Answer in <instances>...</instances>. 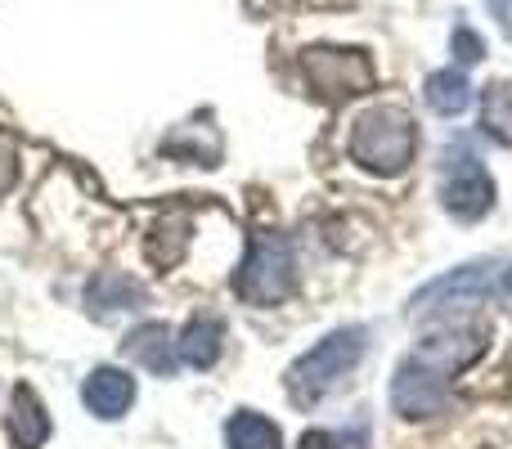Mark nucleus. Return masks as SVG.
Instances as JSON below:
<instances>
[{"label":"nucleus","instance_id":"10","mask_svg":"<svg viewBox=\"0 0 512 449\" xmlns=\"http://www.w3.org/2000/svg\"><path fill=\"white\" fill-rule=\"evenodd\" d=\"M122 355L131 364H140V369H149V373H158V378H176V369H180V351H176V333H171L167 324H140V328H131L126 333V342H122Z\"/></svg>","mask_w":512,"mask_h":449},{"label":"nucleus","instance_id":"4","mask_svg":"<svg viewBox=\"0 0 512 449\" xmlns=\"http://www.w3.org/2000/svg\"><path fill=\"white\" fill-rule=\"evenodd\" d=\"M499 274H504V261H472V265H459V270L441 274V279L423 283L409 301V319H454V315H468L477 310L490 292L499 288Z\"/></svg>","mask_w":512,"mask_h":449},{"label":"nucleus","instance_id":"20","mask_svg":"<svg viewBox=\"0 0 512 449\" xmlns=\"http://www.w3.org/2000/svg\"><path fill=\"white\" fill-rule=\"evenodd\" d=\"M499 292L512 297V265H504V274H499Z\"/></svg>","mask_w":512,"mask_h":449},{"label":"nucleus","instance_id":"3","mask_svg":"<svg viewBox=\"0 0 512 449\" xmlns=\"http://www.w3.org/2000/svg\"><path fill=\"white\" fill-rule=\"evenodd\" d=\"M292 288H297V256H292V243L283 234H274V229L252 234L239 274H234V297L265 310V306L288 301Z\"/></svg>","mask_w":512,"mask_h":449},{"label":"nucleus","instance_id":"9","mask_svg":"<svg viewBox=\"0 0 512 449\" xmlns=\"http://www.w3.org/2000/svg\"><path fill=\"white\" fill-rule=\"evenodd\" d=\"M149 306V288L140 279H131L126 270H99L95 279L86 283V310L95 319H113L126 315V310Z\"/></svg>","mask_w":512,"mask_h":449},{"label":"nucleus","instance_id":"16","mask_svg":"<svg viewBox=\"0 0 512 449\" xmlns=\"http://www.w3.org/2000/svg\"><path fill=\"white\" fill-rule=\"evenodd\" d=\"M481 131H486V140L512 149V86L508 81H495L481 95Z\"/></svg>","mask_w":512,"mask_h":449},{"label":"nucleus","instance_id":"2","mask_svg":"<svg viewBox=\"0 0 512 449\" xmlns=\"http://www.w3.org/2000/svg\"><path fill=\"white\" fill-rule=\"evenodd\" d=\"M364 346H369V333H364L360 324L333 328L328 337H319V342L288 369V378H283L288 382L292 405H301V409L319 405V400H324L328 391H333L337 382L364 360Z\"/></svg>","mask_w":512,"mask_h":449},{"label":"nucleus","instance_id":"19","mask_svg":"<svg viewBox=\"0 0 512 449\" xmlns=\"http://www.w3.org/2000/svg\"><path fill=\"white\" fill-rule=\"evenodd\" d=\"M486 5H490V14H495V23L512 36V0H486Z\"/></svg>","mask_w":512,"mask_h":449},{"label":"nucleus","instance_id":"18","mask_svg":"<svg viewBox=\"0 0 512 449\" xmlns=\"http://www.w3.org/2000/svg\"><path fill=\"white\" fill-rule=\"evenodd\" d=\"M297 449H346V445H342V436H333V432H306Z\"/></svg>","mask_w":512,"mask_h":449},{"label":"nucleus","instance_id":"17","mask_svg":"<svg viewBox=\"0 0 512 449\" xmlns=\"http://www.w3.org/2000/svg\"><path fill=\"white\" fill-rule=\"evenodd\" d=\"M481 54H486V45H481V36L472 32L468 23H459L454 27V59L468 68V63H481Z\"/></svg>","mask_w":512,"mask_h":449},{"label":"nucleus","instance_id":"11","mask_svg":"<svg viewBox=\"0 0 512 449\" xmlns=\"http://www.w3.org/2000/svg\"><path fill=\"white\" fill-rule=\"evenodd\" d=\"M81 400H86V409L95 418L113 423V418H122L126 409L135 405V378L126 369L104 364V369H95L86 382H81Z\"/></svg>","mask_w":512,"mask_h":449},{"label":"nucleus","instance_id":"5","mask_svg":"<svg viewBox=\"0 0 512 449\" xmlns=\"http://www.w3.org/2000/svg\"><path fill=\"white\" fill-rule=\"evenodd\" d=\"M441 207L454 221H481L495 207V180H490L486 162L472 149H445L441 167Z\"/></svg>","mask_w":512,"mask_h":449},{"label":"nucleus","instance_id":"15","mask_svg":"<svg viewBox=\"0 0 512 449\" xmlns=\"http://www.w3.org/2000/svg\"><path fill=\"white\" fill-rule=\"evenodd\" d=\"M423 99H427V108H432V113L459 117V113H468V104H472V86H468V77H463L459 68H441V72H432V77H427Z\"/></svg>","mask_w":512,"mask_h":449},{"label":"nucleus","instance_id":"7","mask_svg":"<svg viewBox=\"0 0 512 449\" xmlns=\"http://www.w3.org/2000/svg\"><path fill=\"white\" fill-rule=\"evenodd\" d=\"M301 68L315 95L324 99H351L373 86V63L360 50H337V45H315L301 54Z\"/></svg>","mask_w":512,"mask_h":449},{"label":"nucleus","instance_id":"1","mask_svg":"<svg viewBox=\"0 0 512 449\" xmlns=\"http://www.w3.org/2000/svg\"><path fill=\"white\" fill-rule=\"evenodd\" d=\"M351 158L360 162L369 176L396 180L409 171V162L418 158V126L405 108L382 104L355 122L351 131Z\"/></svg>","mask_w":512,"mask_h":449},{"label":"nucleus","instance_id":"12","mask_svg":"<svg viewBox=\"0 0 512 449\" xmlns=\"http://www.w3.org/2000/svg\"><path fill=\"white\" fill-rule=\"evenodd\" d=\"M9 441H14V449H41L45 441H50V414H45L41 396H36L32 387H23L18 382L14 396H9Z\"/></svg>","mask_w":512,"mask_h":449},{"label":"nucleus","instance_id":"13","mask_svg":"<svg viewBox=\"0 0 512 449\" xmlns=\"http://www.w3.org/2000/svg\"><path fill=\"white\" fill-rule=\"evenodd\" d=\"M221 346H225V324L216 315H194L176 333V351L185 369H212L221 360Z\"/></svg>","mask_w":512,"mask_h":449},{"label":"nucleus","instance_id":"6","mask_svg":"<svg viewBox=\"0 0 512 449\" xmlns=\"http://www.w3.org/2000/svg\"><path fill=\"white\" fill-rule=\"evenodd\" d=\"M450 405H454L450 378L427 369L418 355H405V360L396 364V378H391V409H396L405 423L441 418V414H450Z\"/></svg>","mask_w":512,"mask_h":449},{"label":"nucleus","instance_id":"14","mask_svg":"<svg viewBox=\"0 0 512 449\" xmlns=\"http://www.w3.org/2000/svg\"><path fill=\"white\" fill-rule=\"evenodd\" d=\"M225 445L230 449H283V432H279V423H270L256 409H239L225 423Z\"/></svg>","mask_w":512,"mask_h":449},{"label":"nucleus","instance_id":"8","mask_svg":"<svg viewBox=\"0 0 512 449\" xmlns=\"http://www.w3.org/2000/svg\"><path fill=\"white\" fill-rule=\"evenodd\" d=\"M486 346H490V328H481V324H445L441 333L423 337L409 355H418V360H423L427 369H436L441 378H459L468 364H477L481 355H486Z\"/></svg>","mask_w":512,"mask_h":449}]
</instances>
